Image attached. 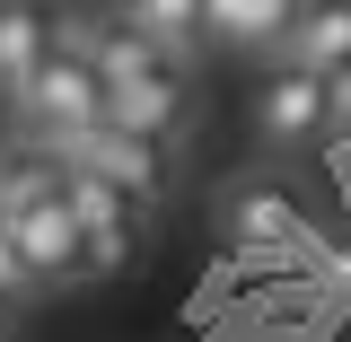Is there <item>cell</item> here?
I'll return each instance as SVG.
<instances>
[{"instance_id":"cell-1","label":"cell","mask_w":351,"mask_h":342,"mask_svg":"<svg viewBox=\"0 0 351 342\" xmlns=\"http://www.w3.org/2000/svg\"><path fill=\"white\" fill-rule=\"evenodd\" d=\"M9 114H18V132H27V149L62 158L71 141H88V132L106 123V88H97V71L80 62V44L62 36L27 80L9 88Z\"/></svg>"},{"instance_id":"cell-2","label":"cell","mask_w":351,"mask_h":342,"mask_svg":"<svg viewBox=\"0 0 351 342\" xmlns=\"http://www.w3.org/2000/svg\"><path fill=\"white\" fill-rule=\"evenodd\" d=\"M62 211L80 219V255L88 272H132L141 263V211H132L114 184H97V175L62 167Z\"/></svg>"},{"instance_id":"cell-3","label":"cell","mask_w":351,"mask_h":342,"mask_svg":"<svg viewBox=\"0 0 351 342\" xmlns=\"http://www.w3.org/2000/svg\"><path fill=\"white\" fill-rule=\"evenodd\" d=\"M325 132H334L325 123V80L272 62V71L255 80V141L272 149V158H299V149H316Z\"/></svg>"},{"instance_id":"cell-4","label":"cell","mask_w":351,"mask_h":342,"mask_svg":"<svg viewBox=\"0 0 351 342\" xmlns=\"http://www.w3.org/2000/svg\"><path fill=\"white\" fill-rule=\"evenodd\" d=\"M184 123H193V80H184L176 62L149 71V80H114V88H106V132H123V141L167 149Z\"/></svg>"},{"instance_id":"cell-5","label":"cell","mask_w":351,"mask_h":342,"mask_svg":"<svg viewBox=\"0 0 351 342\" xmlns=\"http://www.w3.org/2000/svg\"><path fill=\"white\" fill-rule=\"evenodd\" d=\"M53 167H80V175H97V184H114L132 211H149V202L167 193V167H158V149H149V141H123V132H106V123L88 132V141H71Z\"/></svg>"},{"instance_id":"cell-6","label":"cell","mask_w":351,"mask_h":342,"mask_svg":"<svg viewBox=\"0 0 351 342\" xmlns=\"http://www.w3.org/2000/svg\"><path fill=\"white\" fill-rule=\"evenodd\" d=\"M272 62H290V71H307V80L343 71L351 62V0H299L290 27H281V44H272Z\"/></svg>"},{"instance_id":"cell-7","label":"cell","mask_w":351,"mask_h":342,"mask_svg":"<svg viewBox=\"0 0 351 342\" xmlns=\"http://www.w3.org/2000/svg\"><path fill=\"white\" fill-rule=\"evenodd\" d=\"M228 228H237L246 246H290V237H307L316 219H307V202L290 193V184H272V175H246V184L228 193Z\"/></svg>"},{"instance_id":"cell-8","label":"cell","mask_w":351,"mask_h":342,"mask_svg":"<svg viewBox=\"0 0 351 342\" xmlns=\"http://www.w3.org/2000/svg\"><path fill=\"white\" fill-rule=\"evenodd\" d=\"M290 9L299 0H202V44H219V53H263L272 62Z\"/></svg>"},{"instance_id":"cell-9","label":"cell","mask_w":351,"mask_h":342,"mask_svg":"<svg viewBox=\"0 0 351 342\" xmlns=\"http://www.w3.org/2000/svg\"><path fill=\"white\" fill-rule=\"evenodd\" d=\"M71 44H80V62L97 71V88H114V80H149V71H167V62H176V53H158L141 27H123L114 9H106L88 36H71Z\"/></svg>"},{"instance_id":"cell-10","label":"cell","mask_w":351,"mask_h":342,"mask_svg":"<svg viewBox=\"0 0 351 342\" xmlns=\"http://www.w3.org/2000/svg\"><path fill=\"white\" fill-rule=\"evenodd\" d=\"M53 44H62V9H53V0H18V9H0V106H9V88L27 80Z\"/></svg>"},{"instance_id":"cell-11","label":"cell","mask_w":351,"mask_h":342,"mask_svg":"<svg viewBox=\"0 0 351 342\" xmlns=\"http://www.w3.org/2000/svg\"><path fill=\"white\" fill-rule=\"evenodd\" d=\"M114 18L141 27L158 53H193L202 44V0H114Z\"/></svg>"},{"instance_id":"cell-12","label":"cell","mask_w":351,"mask_h":342,"mask_svg":"<svg viewBox=\"0 0 351 342\" xmlns=\"http://www.w3.org/2000/svg\"><path fill=\"white\" fill-rule=\"evenodd\" d=\"M325 123L351 132V62H343V71H325Z\"/></svg>"},{"instance_id":"cell-13","label":"cell","mask_w":351,"mask_h":342,"mask_svg":"<svg viewBox=\"0 0 351 342\" xmlns=\"http://www.w3.org/2000/svg\"><path fill=\"white\" fill-rule=\"evenodd\" d=\"M18 299H36V281H27V263L9 255V237H0V307H18Z\"/></svg>"},{"instance_id":"cell-14","label":"cell","mask_w":351,"mask_h":342,"mask_svg":"<svg viewBox=\"0 0 351 342\" xmlns=\"http://www.w3.org/2000/svg\"><path fill=\"white\" fill-rule=\"evenodd\" d=\"M9 316H18V307H0V334H9Z\"/></svg>"},{"instance_id":"cell-15","label":"cell","mask_w":351,"mask_h":342,"mask_svg":"<svg viewBox=\"0 0 351 342\" xmlns=\"http://www.w3.org/2000/svg\"><path fill=\"white\" fill-rule=\"evenodd\" d=\"M0 9H18V0H0Z\"/></svg>"}]
</instances>
